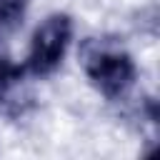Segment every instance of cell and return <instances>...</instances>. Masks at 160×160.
Returning a JSON list of instances; mask_svg holds the SVG:
<instances>
[{
  "instance_id": "obj_1",
  "label": "cell",
  "mask_w": 160,
  "mask_h": 160,
  "mask_svg": "<svg viewBox=\"0 0 160 160\" xmlns=\"http://www.w3.org/2000/svg\"><path fill=\"white\" fill-rule=\"evenodd\" d=\"M80 62L92 88L108 100H120L135 85L138 68L132 55L112 42L85 40L80 48Z\"/></svg>"
},
{
  "instance_id": "obj_2",
  "label": "cell",
  "mask_w": 160,
  "mask_h": 160,
  "mask_svg": "<svg viewBox=\"0 0 160 160\" xmlns=\"http://www.w3.org/2000/svg\"><path fill=\"white\" fill-rule=\"evenodd\" d=\"M72 40V20L65 12H52L48 15L32 32L28 60H25V72L35 78H45L55 72L70 48Z\"/></svg>"
},
{
  "instance_id": "obj_3",
  "label": "cell",
  "mask_w": 160,
  "mask_h": 160,
  "mask_svg": "<svg viewBox=\"0 0 160 160\" xmlns=\"http://www.w3.org/2000/svg\"><path fill=\"white\" fill-rule=\"evenodd\" d=\"M28 0H0V45L22 25Z\"/></svg>"
}]
</instances>
